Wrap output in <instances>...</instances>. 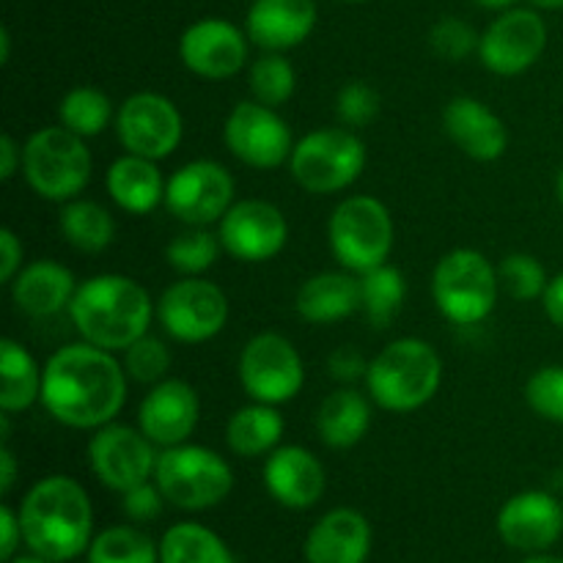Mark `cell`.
Instances as JSON below:
<instances>
[{
  "label": "cell",
  "instance_id": "1",
  "mask_svg": "<svg viewBox=\"0 0 563 563\" xmlns=\"http://www.w3.org/2000/svg\"><path fill=\"white\" fill-rule=\"evenodd\" d=\"M126 385L130 377L115 352L80 339L58 346L44 363L42 407L60 427L97 432L124 410Z\"/></svg>",
  "mask_w": 563,
  "mask_h": 563
},
{
  "label": "cell",
  "instance_id": "2",
  "mask_svg": "<svg viewBox=\"0 0 563 563\" xmlns=\"http://www.w3.org/2000/svg\"><path fill=\"white\" fill-rule=\"evenodd\" d=\"M25 548L53 563L88 553L93 539V506L86 487L71 476H44L20 504Z\"/></svg>",
  "mask_w": 563,
  "mask_h": 563
},
{
  "label": "cell",
  "instance_id": "3",
  "mask_svg": "<svg viewBox=\"0 0 563 563\" xmlns=\"http://www.w3.org/2000/svg\"><path fill=\"white\" fill-rule=\"evenodd\" d=\"M66 313L82 341L108 352H124L148 333L157 319V302L130 275L102 273L77 286Z\"/></svg>",
  "mask_w": 563,
  "mask_h": 563
},
{
  "label": "cell",
  "instance_id": "4",
  "mask_svg": "<svg viewBox=\"0 0 563 563\" xmlns=\"http://www.w3.org/2000/svg\"><path fill=\"white\" fill-rule=\"evenodd\" d=\"M363 385L379 410L407 416L438 396L443 385V357L429 341L405 335L390 341L368 361Z\"/></svg>",
  "mask_w": 563,
  "mask_h": 563
},
{
  "label": "cell",
  "instance_id": "5",
  "mask_svg": "<svg viewBox=\"0 0 563 563\" xmlns=\"http://www.w3.org/2000/svg\"><path fill=\"white\" fill-rule=\"evenodd\" d=\"M22 176L38 198L66 203L86 192L93 176V157L86 137L66 126H42L22 143Z\"/></svg>",
  "mask_w": 563,
  "mask_h": 563
},
{
  "label": "cell",
  "instance_id": "6",
  "mask_svg": "<svg viewBox=\"0 0 563 563\" xmlns=\"http://www.w3.org/2000/svg\"><path fill=\"white\" fill-rule=\"evenodd\" d=\"M429 289L440 317L460 328H471L484 322L498 306V264L476 247H454L434 264Z\"/></svg>",
  "mask_w": 563,
  "mask_h": 563
},
{
  "label": "cell",
  "instance_id": "7",
  "mask_svg": "<svg viewBox=\"0 0 563 563\" xmlns=\"http://www.w3.org/2000/svg\"><path fill=\"white\" fill-rule=\"evenodd\" d=\"M328 245L339 267L355 275L388 264L396 245L394 214L374 196H346L328 220Z\"/></svg>",
  "mask_w": 563,
  "mask_h": 563
},
{
  "label": "cell",
  "instance_id": "8",
  "mask_svg": "<svg viewBox=\"0 0 563 563\" xmlns=\"http://www.w3.org/2000/svg\"><path fill=\"white\" fill-rule=\"evenodd\" d=\"M154 482L176 509L207 511L229 498L234 489V471L214 449L187 440L159 451Z\"/></svg>",
  "mask_w": 563,
  "mask_h": 563
},
{
  "label": "cell",
  "instance_id": "9",
  "mask_svg": "<svg viewBox=\"0 0 563 563\" xmlns=\"http://www.w3.org/2000/svg\"><path fill=\"white\" fill-rule=\"evenodd\" d=\"M366 143L350 126H319L295 143L289 174L311 196H333L355 185L366 170Z\"/></svg>",
  "mask_w": 563,
  "mask_h": 563
},
{
  "label": "cell",
  "instance_id": "10",
  "mask_svg": "<svg viewBox=\"0 0 563 563\" xmlns=\"http://www.w3.org/2000/svg\"><path fill=\"white\" fill-rule=\"evenodd\" d=\"M236 377L247 399L280 407L306 388V363L286 335L267 330L242 346Z\"/></svg>",
  "mask_w": 563,
  "mask_h": 563
},
{
  "label": "cell",
  "instance_id": "11",
  "mask_svg": "<svg viewBox=\"0 0 563 563\" xmlns=\"http://www.w3.org/2000/svg\"><path fill=\"white\" fill-rule=\"evenodd\" d=\"M229 297L218 284L198 278H179L159 295L157 322L176 344H207L229 324Z\"/></svg>",
  "mask_w": 563,
  "mask_h": 563
},
{
  "label": "cell",
  "instance_id": "12",
  "mask_svg": "<svg viewBox=\"0 0 563 563\" xmlns=\"http://www.w3.org/2000/svg\"><path fill=\"white\" fill-rule=\"evenodd\" d=\"M225 148L253 170H278L289 165L295 137L278 108L242 99L231 108L223 124Z\"/></svg>",
  "mask_w": 563,
  "mask_h": 563
},
{
  "label": "cell",
  "instance_id": "13",
  "mask_svg": "<svg viewBox=\"0 0 563 563\" xmlns=\"http://www.w3.org/2000/svg\"><path fill=\"white\" fill-rule=\"evenodd\" d=\"M115 137L126 154L159 163L179 148L185 119L176 102L157 91L130 93L115 110Z\"/></svg>",
  "mask_w": 563,
  "mask_h": 563
},
{
  "label": "cell",
  "instance_id": "14",
  "mask_svg": "<svg viewBox=\"0 0 563 563\" xmlns=\"http://www.w3.org/2000/svg\"><path fill=\"white\" fill-rule=\"evenodd\" d=\"M234 176L218 159H190L168 176L163 207L185 225H214L234 207Z\"/></svg>",
  "mask_w": 563,
  "mask_h": 563
},
{
  "label": "cell",
  "instance_id": "15",
  "mask_svg": "<svg viewBox=\"0 0 563 563\" xmlns=\"http://www.w3.org/2000/svg\"><path fill=\"white\" fill-rule=\"evenodd\" d=\"M86 454L99 484L119 495L152 482L159 460V449L141 432V427L115 421L104 423L91 434Z\"/></svg>",
  "mask_w": 563,
  "mask_h": 563
},
{
  "label": "cell",
  "instance_id": "16",
  "mask_svg": "<svg viewBox=\"0 0 563 563\" xmlns=\"http://www.w3.org/2000/svg\"><path fill=\"white\" fill-rule=\"evenodd\" d=\"M223 251L242 264H264L289 245V220L284 209L264 198H242L218 223Z\"/></svg>",
  "mask_w": 563,
  "mask_h": 563
},
{
  "label": "cell",
  "instance_id": "17",
  "mask_svg": "<svg viewBox=\"0 0 563 563\" xmlns=\"http://www.w3.org/2000/svg\"><path fill=\"white\" fill-rule=\"evenodd\" d=\"M548 47V22L537 9H506L489 22L478 42V60L498 77L531 69Z\"/></svg>",
  "mask_w": 563,
  "mask_h": 563
},
{
  "label": "cell",
  "instance_id": "18",
  "mask_svg": "<svg viewBox=\"0 0 563 563\" xmlns=\"http://www.w3.org/2000/svg\"><path fill=\"white\" fill-rule=\"evenodd\" d=\"M247 53H251L247 33L220 16L196 20L179 38L181 64L201 80H231L247 66Z\"/></svg>",
  "mask_w": 563,
  "mask_h": 563
},
{
  "label": "cell",
  "instance_id": "19",
  "mask_svg": "<svg viewBox=\"0 0 563 563\" xmlns=\"http://www.w3.org/2000/svg\"><path fill=\"white\" fill-rule=\"evenodd\" d=\"M500 542L520 553H548L563 533V506L544 489H526L506 500L495 517Z\"/></svg>",
  "mask_w": 563,
  "mask_h": 563
},
{
  "label": "cell",
  "instance_id": "20",
  "mask_svg": "<svg viewBox=\"0 0 563 563\" xmlns=\"http://www.w3.org/2000/svg\"><path fill=\"white\" fill-rule=\"evenodd\" d=\"M201 421V399L187 379L168 377L152 385L137 405V427L159 451L192 438Z\"/></svg>",
  "mask_w": 563,
  "mask_h": 563
},
{
  "label": "cell",
  "instance_id": "21",
  "mask_svg": "<svg viewBox=\"0 0 563 563\" xmlns=\"http://www.w3.org/2000/svg\"><path fill=\"white\" fill-rule=\"evenodd\" d=\"M264 489L275 504L291 511L313 509L328 489V471L322 460L306 445H278L264 460Z\"/></svg>",
  "mask_w": 563,
  "mask_h": 563
},
{
  "label": "cell",
  "instance_id": "22",
  "mask_svg": "<svg viewBox=\"0 0 563 563\" xmlns=\"http://www.w3.org/2000/svg\"><path fill=\"white\" fill-rule=\"evenodd\" d=\"M443 130L462 154L476 163H495L509 148V126L476 97H454L443 110Z\"/></svg>",
  "mask_w": 563,
  "mask_h": 563
},
{
  "label": "cell",
  "instance_id": "23",
  "mask_svg": "<svg viewBox=\"0 0 563 563\" xmlns=\"http://www.w3.org/2000/svg\"><path fill=\"white\" fill-rule=\"evenodd\" d=\"M317 16L313 0H253L245 14V33L264 53H289L308 42Z\"/></svg>",
  "mask_w": 563,
  "mask_h": 563
},
{
  "label": "cell",
  "instance_id": "24",
  "mask_svg": "<svg viewBox=\"0 0 563 563\" xmlns=\"http://www.w3.org/2000/svg\"><path fill=\"white\" fill-rule=\"evenodd\" d=\"M372 544L374 531L366 515L339 506L313 522L302 544V555L306 563H366Z\"/></svg>",
  "mask_w": 563,
  "mask_h": 563
},
{
  "label": "cell",
  "instance_id": "25",
  "mask_svg": "<svg viewBox=\"0 0 563 563\" xmlns=\"http://www.w3.org/2000/svg\"><path fill=\"white\" fill-rule=\"evenodd\" d=\"M75 273L55 258L27 262L11 280V302L27 319H53L69 311L77 291Z\"/></svg>",
  "mask_w": 563,
  "mask_h": 563
},
{
  "label": "cell",
  "instance_id": "26",
  "mask_svg": "<svg viewBox=\"0 0 563 563\" xmlns=\"http://www.w3.org/2000/svg\"><path fill=\"white\" fill-rule=\"evenodd\" d=\"M295 311L308 324H335L361 311V275L350 269H324L302 280Z\"/></svg>",
  "mask_w": 563,
  "mask_h": 563
},
{
  "label": "cell",
  "instance_id": "27",
  "mask_svg": "<svg viewBox=\"0 0 563 563\" xmlns=\"http://www.w3.org/2000/svg\"><path fill=\"white\" fill-rule=\"evenodd\" d=\"M165 185L159 165L154 159L137 157V154H121L104 170V187L108 196L121 212L126 214H152L165 203Z\"/></svg>",
  "mask_w": 563,
  "mask_h": 563
},
{
  "label": "cell",
  "instance_id": "28",
  "mask_svg": "<svg viewBox=\"0 0 563 563\" xmlns=\"http://www.w3.org/2000/svg\"><path fill=\"white\" fill-rule=\"evenodd\" d=\"M372 396L355 385H341L330 390L317 410V434L322 445L333 451H350L361 443L372 429L374 418Z\"/></svg>",
  "mask_w": 563,
  "mask_h": 563
},
{
  "label": "cell",
  "instance_id": "29",
  "mask_svg": "<svg viewBox=\"0 0 563 563\" xmlns=\"http://www.w3.org/2000/svg\"><path fill=\"white\" fill-rule=\"evenodd\" d=\"M284 432L286 421L278 407L251 401L231 412L229 423H225V445L231 454L242 456V460H258L278 449Z\"/></svg>",
  "mask_w": 563,
  "mask_h": 563
},
{
  "label": "cell",
  "instance_id": "30",
  "mask_svg": "<svg viewBox=\"0 0 563 563\" xmlns=\"http://www.w3.org/2000/svg\"><path fill=\"white\" fill-rule=\"evenodd\" d=\"M44 368L20 341H0V410L16 416L42 405Z\"/></svg>",
  "mask_w": 563,
  "mask_h": 563
},
{
  "label": "cell",
  "instance_id": "31",
  "mask_svg": "<svg viewBox=\"0 0 563 563\" xmlns=\"http://www.w3.org/2000/svg\"><path fill=\"white\" fill-rule=\"evenodd\" d=\"M58 234L80 253H102L115 240V220L104 203L91 198H71L58 209Z\"/></svg>",
  "mask_w": 563,
  "mask_h": 563
},
{
  "label": "cell",
  "instance_id": "32",
  "mask_svg": "<svg viewBox=\"0 0 563 563\" xmlns=\"http://www.w3.org/2000/svg\"><path fill=\"white\" fill-rule=\"evenodd\" d=\"M159 563H236V559L220 533L185 520L159 537Z\"/></svg>",
  "mask_w": 563,
  "mask_h": 563
},
{
  "label": "cell",
  "instance_id": "33",
  "mask_svg": "<svg viewBox=\"0 0 563 563\" xmlns=\"http://www.w3.org/2000/svg\"><path fill=\"white\" fill-rule=\"evenodd\" d=\"M115 104L102 88L97 86H75L60 97L58 102V124L66 126L75 135L91 137L102 135L115 121Z\"/></svg>",
  "mask_w": 563,
  "mask_h": 563
},
{
  "label": "cell",
  "instance_id": "34",
  "mask_svg": "<svg viewBox=\"0 0 563 563\" xmlns=\"http://www.w3.org/2000/svg\"><path fill=\"white\" fill-rule=\"evenodd\" d=\"M407 300V280L394 264H379L361 275V313L372 328H388Z\"/></svg>",
  "mask_w": 563,
  "mask_h": 563
},
{
  "label": "cell",
  "instance_id": "35",
  "mask_svg": "<svg viewBox=\"0 0 563 563\" xmlns=\"http://www.w3.org/2000/svg\"><path fill=\"white\" fill-rule=\"evenodd\" d=\"M86 559L88 563H159V542L135 522H124L93 533Z\"/></svg>",
  "mask_w": 563,
  "mask_h": 563
},
{
  "label": "cell",
  "instance_id": "36",
  "mask_svg": "<svg viewBox=\"0 0 563 563\" xmlns=\"http://www.w3.org/2000/svg\"><path fill=\"white\" fill-rule=\"evenodd\" d=\"M220 251H223V242L218 231L209 225H185V231L165 245V262L181 278H198L214 267Z\"/></svg>",
  "mask_w": 563,
  "mask_h": 563
},
{
  "label": "cell",
  "instance_id": "37",
  "mask_svg": "<svg viewBox=\"0 0 563 563\" xmlns=\"http://www.w3.org/2000/svg\"><path fill=\"white\" fill-rule=\"evenodd\" d=\"M247 88L251 99L280 108L295 97L297 71L284 53H262L247 69Z\"/></svg>",
  "mask_w": 563,
  "mask_h": 563
},
{
  "label": "cell",
  "instance_id": "38",
  "mask_svg": "<svg viewBox=\"0 0 563 563\" xmlns=\"http://www.w3.org/2000/svg\"><path fill=\"white\" fill-rule=\"evenodd\" d=\"M500 291L517 302L542 300L544 289L550 284V275L544 264L533 253H509L498 262Z\"/></svg>",
  "mask_w": 563,
  "mask_h": 563
},
{
  "label": "cell",
  "instance_id": "39",
  "mask_svg": "<svg viewBox=\"0 0 563 563\" xmlns=\"http://www.w3.org/2000/svg\"><path fill=\"white\" fill-rule=\"evenodd\" d=\"M170 363H174V352H170L168 341L152 333L141 335L135 344L121 352V366H124L130 383L148 385V388L168 379Z\"/></svg>",
  "mask_w": 563,
  "mask_h": 563
},
{
  "label": "cell",
  "instance_id": "40",
  "mask_svg": "<svg viewBox=\"0 0 563 563\" xmlns=\"http://www.w3.org/2000/svg\"><path fill=\"white\" fill-rule=\"evenodd\" d=\"M478 42H482V33H476V27L471 22L460 20V16H443L429 31L432 53L438 58L451 60V64H460L471 55H478Z\"/></svg>",
  "mask_w": 563,
  "mask_h": 563
},
{
  "label": "cell",
  "instance_id": "41",
  "mask_svg": "<svg viewBox=\"0 0 563 563\" xmlns=\"http://www.w3.org/2000/svg\"><path fill=\"white\" fill-rule=\"evenodd\" d=\"M379 108H383L379 91L366 80L344 82L341 91L335 93V115H339L341 126H350V130H363L372 124L379 115Z\"/></svg>",
  "mask_w": 563,
  "mask_h": 563
},
{
  "label": "cell",
  "instance_id": "42",
  "mask_svg": "<svg viewBox=\"0 0 563 563\" xmlns=\"http://www.w3.org/2000/svg\"><path fill=\"white\" fill-rule=\"evenodd\" d=\"M526 401L539 418L563 423V366H542L526 383Z\"/></svg>",
  "mask_w": 563,
  "mask_h": 563
},
{
  "label": "cell",
  "instance_id": "43",
  "mask_svg": "<svg viewBox=\"0 0 563 563\" xmlns=\"http://www.w3.org/2000/svg\"><path fill=\"white\" fill-rule=\"evenodd\" d=\"M165 495L163 489L157 487V482H143L137 484V487L126 489V493H121V511H124V517L130 522H135V526H143V522H152L157 520L159 515H163L165 509Z\"/></svg>",
  "mask_w": 563,
  "mask_h": 563
},
{
  "label": "cell",
  "instance_id": "44",
  "mask_svg": "<svg viewBox=\"0 0 563 563\" xmlns=\"http://www.w3.org/2000/svg\"><path fill=\"white\" fill-rule=\"evenodd\" d=\"M366 372H368V361L357 346L341 344L328 355V374L339 385L361 383V379H366Z\"/></svg>",
  "mask_w": 563,
  "mask_h": 563
},
{
  "label": "cell",
  "instance_id": "45",
  "mask_svg": "<svg viewBox=\"0 0 563 563\" xmlns=\"http://www.w3.org/2000/svg\"><path fill=\"white\" fill-rule=\"evenodd\" d=\"M25 247L11 229H0V284H11L22 267H25Z\"/></svg>",
  "mask_w": 563,
  "mask_h": 563
},
{
  "label": "cell",
  "instance_id": "46",
  "mask_svg": "<svg viewBox=\"0 0 563 563\" xmlns=\"http://www.w3.org/2000/svg\"><path fill=\"white\" fill-rule=\"evenodd\" d=\"M20 544H25L20 511H14L9 504H3L0 506V561L5 563L14 559Z\"/></svg>",
  "mask_w": 563,
  "mask_h": 563
},
{
  "label": "cell",
  "instance_id": "47",
  "mask_svg": "<svg viewBox=\"0 0 563 563\" xmlns=\"http://www.w3.org/2000/svg\"><path fill=\"white\" fill-rule=\"evenodd\" d=\"M16 174H22V143L5 132L0 135V179L11 181Z\"/></svg>",
  "mask_w": 563,
  "mask_h": 563
},
{
  "label": "cell",
  "instance_id": "48",
  "mask_svg": "<svg viewBox=\"0 0 563 563\" xmlns=\"http://www.w3.org/2000/svg\"><path fill=\"white\" fill-rule=\"evenodd\" d=\"M542 308H544V313H548L550 322H553L555 328L563 330V273L550 278L548 289H544V295H542Z\"/></svg>",
  "mask_w": 563,
  "mask_h": 563
},
{
  "label": "cell",
  "instance_id": "49",
  "mask_svg": "<svg viewBox=\"0 0 563 563\" xmlns=\"http://www.w3.org/2000/svg\"><path fill=\"white\" fill-rule=\"evenodd\" d=\"M16 482V456L11 454L9 443H0V495H9Z\"/></svg>",
  "mask_w": 563,
  "mask_h": 563
},
{
  "label": "cell",
  "instance_id": "50",
  "mask_svg": "<svg viewBox=\"0 0 563 563\" xmlns=\"http://www.w3.org/2000/svg\"><path fill=\"white\" fill-rule=\"evenodd\" d=\"M473 5H478V9H489V11H506L511 9V5L517 3V0H471Z\"/></svg>",
  "mask_w": 563,
  "mask_h": 563
},
{
  "label": "cell",
  "instance_id": "51",
  "mask_svg": "<svg viewBox=\"0 0 563 563\" xmlns=\"http://www.w3.org/2000/svg\"><path fill=\"white\" fill-rule=\"evenodd\" d=\"M11 60V33L9 27H0V64H9Z\"/></svg>",
  "mask_w": 563,
  "mask_h": 563
},
{
  "label": "cell",
  "instance_id": "52",
  "mask_svg": "<svg viewBox=\"0 0 563 563\" xmlns=\"http://www.w3.org/2000/svg\"><path fill=\"white\" fill-rule=\"evenodd\" d=\"M520 563H563V559H561V555H550V553H533Z\"/></svg>",
  "mask_w": 563,
  "mask_h": 563
},
{
  "label": "cell",
  "instance_id": "53",
  "mask_svg": "<svg viewBox=\"0 0 563 563\" xmlns=\"http://www.w3.org/2000/svg\"><path fill=\"white\" fill-rule=\"evenodd\" d=\"M533 9H542V11H559L563 9V0H531Z\"/></svg>",
  "mask_w": 563,
  "mask_h": 563
},
{
  "label": "cell",
  "instance_id": "54",
  "mask_svg": "<svg viewBox=\"0 0 563 563\" xmlns=\"http://www.w3.org/2000/svg\"><path fill=\"white\" fill-rule=\"evenodd\" d=\"M5 563H53V561L42 559V555H36V553H27V555H14V559L5 561Z\"/></svg>",
  "mask_w": 563,
  "mask_h": 563
},
{
  "label": "cell",
  "instance_id": "55",
  "mask_svg": "<svg viewBox=\"0 0 563 563\" xmlns=\"http://www.w3.org/2000/svg\"><path fill=\"white\" fill-rule=\"evenodd\" d=\"M555 196H559V201L563 203V168L559 170V176H555Z\"/></svg>",
  "mask_w": 563,
  "mask_h": 563
},
{
  "label": "cell",
  "instance_id": "56",
  "mask_svg": "<svg viewBox=\"0 0 563 563\" xmlns=\"http://www.w3.org/2000/svg\"><path fill=\"white\" fill-rule=\"evenodd\" d=\"M344 3H368V0H344Z\"/></svg>",
  "mask_w": 563,
  "mask_h": 563
}]
</instances>
